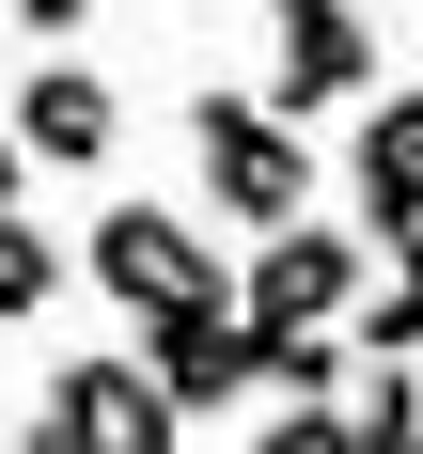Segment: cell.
<instances>
[{"label": "cell", "mask_w": 423, "mask_h": 454, "mask_svg": "<svg viewBox=\"0 0 423 454\" xmlns=\"http://www.w3.org/2000/svg\"><path fill=\"white\" fill-rule=\"evenodd\" d=\"M188 173H204V204H220V220H251V235H282V220H314V204H329L314 141L267 126V110H251V79H204V94H188Z\"/></svg>", "instance_id": "obj_1"}, {"label": "cell", "mask_w": 423, "mask_h": 454, "mask_svg": "<svg viewBox=\"0 0 423 454\" xmlns=\"http://www.w3.org/2000/svg\"><path fill=\"white\" fill-rule=\"evenodd\" d=\"M79 267L126 298V329H157V314H220V298H235L220 235L188 220V204H94V251H79Z\"/></svg>", "instance_id": "obj_2"}, {"label": "cell", "mask_w": 423, "mask_h": 454, "mask_svg": "<svg viewBox=\"0 0 423 454\" xmlns=\"http://www.w3.org/2000/svg\"><path fill=\"white\" fill-rule=\"evenodd\" d=\"M32 454H173V408L141 392L126 345H79L47 376V408H32Z\"/></svg>", "instance_id": "obj_5"}, {"label": "cell", "mask_w": 423, "mask_h": 454, "mask_svg": "<svg viewBox=\"0 0 423 454\" xmlns=\"http://www.w3.org/2000/svg\"><path fill=\"white\" fill-rule=\"evenodd\" d=\"M63 282H79V251H63V235H47L32 204H16V220H0V329H32L47 298H63Z\"/></svg>", "instance_id": "obj_9"}, {"label": "cell", "mask_w": 423, "mask_h": 454, "mask_svg": "<svg viewBox=\"0 0 423 454\" xmlns=\"http://www.w3.org/2000/svg\"><path fill=\"white\" fill-rule=\"evenodd\" d=\"M361 94H376V16L361 0H298V16H282V63L251 79V110L314 141L329 110H361Z\"/></svg>", "instance_id": "obj_4"}, {"label": "cell", "mask_w": 423, "mask_h": 454, "mask_svg": "<svg viewBox=\"0 0 423 454\" xmlns=\"http://www.w3.org/2000/svg\"><path fill=\"white\" fill-rule=\"evenodd\" d=\"M267 16H298V0H267Z\"/></svg>", "instance_id": "obj_14"}, {"label": "cell", "mask_w": 423, "mask_h": 454, "mask_svg": "<svg viewBox=\"0 0 423 454\" xmlns=\"http://www.w3.org/2000/svg\"><path fill=\"white\" fill-rule=\"evenodd\" d=\"M0 141H16V173H110L126 110H110V79H94V63H32V79H16V110H0Z\"/></svg>", "instance_id": "obj_6"}, {"label": "cell", "mask_w": 423, "mask_h": 454, "mask_svg": "<svg viewBox=\"0 0 423 454\" xmlns=\"http://www.w3.org/2000/svg\"><path fill=\"white\" fill-rule=\"evenodd\" d=\"M251 454H345V408H267V439Z\"/></svg>", "instance_id": "obj_12"}, {"label": "cell", "mask_w": 423, "mask_h": 454, "mask_svg": "<svg viewBox=\"0 0 423 454\" xmlns=\"http://www.w3.org/2000/svg\"><path fill=\"white\" fill-rule=\"evenodd\" d=\"M16 32H32V63H79V32H94V0H0Z\"/></svg>", "instance_id": "obj_11"}, {"label": "cell", "mask_w": 423, "mask_h": 454, "mask_svg": "<svg viewBox=\"0 0 423 454\" xmlns=\"http://www.w3.org/2000/svg\"><path fill=\"white\" fill-rule=\"evenodd\" d=\"M361 282H376V251H361L345 220H282L267 251L235 267V329H345Z\"/></svg>", "instance_id": "obj_3"}, {"label": "cell", "mask_w": 423, "mask_h": 454, "mask_svg": "<svg viewBox=\"0 0 423 454\" xmlns=\"http://www.w3.org/2000/svg\"><path fill=\"white\" fill-rule=\"evenodd\" d=\"M126 361H141V392H157L173 423H204V408H251V329H235V298H220V314H157Z\"/></svg>", "instance_id": "obj_7"}, {"label": "cell", "mask_w": 423, "mask_h": 454, "mask_svg": "<svg viewBox=\"0 0 423 454\" xmlns=\"http://www.w3.org/2000/svg\"><path fill=\"white\" fill-rule=\"evenodd\" d=\"M16 204H32V173H16V141H0V220H16Z\"/></svg>", "instance_id": "obj_13"}, {"label": "cell", "mask_w": 423, "mask_h": 454, "mask_svg": "<svg viewBox=\"0 0 423 454\" xmlns=\"http://www.w3.org/2000/svg\"><path fill=\"white\" fill-rule=\"evenodd\" d=\"M345 361H376V376H423V251H392V267L361 282V314H345Z\"/></svg>", "instance_id": "obj_8"}, {"label": "cell", "mask_w": 423, "mask_h": 454, "mask_svg": "<svg viewBox=\"0 0 423 454\" xmlns=\"http://www.w3.org/2000/svg\"><path fill=\"white\" fill-rule=\"evenodd\" d=\"M392 173H423V79L408 94H361V188H392Z\"/></svg>", "instance_id": "obj_10"}]
</instances>
